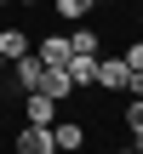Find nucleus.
Returning <instances> with one entry per match:
<instances>
[{
    "mask_svg": "<svg viewBox=\"0 0 143 154\" xmlns=\"http://www.w3.org/2000/svg\"><path fill=\"white\" fill-rule=\"evenodd\" d=\"M69 51H80V57H97V29L75 23V29H69Z\"/></svg>",
    "mask_w": 143,
    "mask_h": 154,
    "instance_id": "9",
    "label": "nucleus"
},
{
    "mask_svg": "<svg viewBox=\"0 0 143 154\" xmlns=\"http://www.w3.org/2000/svg\"><path fill=\"white\" fill-rule=\"evenodd\" d=\"M57 109H63V103H52L46 91H23V120H29V126H52Z\"/></svg>",
    "mask_w": 143,
    "mask_h": 154,
    "instance_id": "2",
    "label": "nucleus"
},
{
    "mask_svg": "<svg viewBox=\"0 0 143 154\" xmlns=\"http://www.w3.org/2000/svg\"><path fill=\"white\" fill-rule=\"evenodd\" d=\"M120 63H126V69H138V74H143V40H132V46L120 51Z\"/></svg>",
    "mask_w": 143,
    "mask_h": 154,
    "instance_id": "13",
    "label": "nucleus"
},
{
    "mask_svg": "<svg viewBox=\"0 0 143 154\" xmlns=\"http://www.w3.org/2000/svg\"><path fill=\"white\" fill-rule=\"evenodd\" d=\"M138 154H143V137H138Z\"/></svg>",
    "mask_w": 143,
    "mask_h": 154,
    "instance_id": "17",
    "label": "nucleus"
},
{
    "mask_svg": "<svg viewBox=\"0 0 143 154\" xmlns=\"http://www.w3.org/2000/svg\"><path fill=\"white\" fill-rule=\"evenodd\" d=\"M63 74H69V86H75V91H86V86L97 80V57H80V51H75V57L63 63Z\"/></svg>",
    "mask_w": 143,
    "mask_h": 154,
    "instance_id": "7",
    "label": "nucleus"
},
{
    "mask_svg": "<svg viewBox=\"0 0 143 154\" xmlns=\"http://www.w3.org/2000/svg\"><path fill=\"white\" fill-rule=\"evenodd\" d=\"M11 69H17V86H23V91H34V86H40V74H46V63L34 57V46H29L23 57H11Z\"/></svg>",
    "mask_w": 143,
    "mask_h": 154,
    "instance_id": "6",
    "label": "nucleus"
},
{
    "mask_svg": "<svg viewBox=\"0 0 143 154\" xmlns=\"http://www.w3.org/2000/svg\"><path fill=\"white\" fill-rule=\"evenodd\" d=\"M92 6H103V0H92Z\"/></svg>",
    "mask_w": 143,
    "mask_h": 154,
    "instance_id": "18",
    "label": "nucleus"
},
{
    "mask_svg": "<svg viewBox=\"0 0 143 154\" xmlns=\"http://www.w3.org/2000/svg\"><path fill=\"white\" fill-rule=\"evenodd\" d=\"M52 11H57V17H69V23H80V17L92 11V0H52Z\"/></svg>",
    "mask_w": 143,
    "mask_h": 154,
    "instance_id": "11",
    "label": "nucleus"
},
{
    "mask_svg": "<svg viewBox=\"0 0 143 154\" xmlns=\"http://www.w3.org/2000/svg\"><path fill=\"white\" fill-rule=\"evenodd\" d=\"M11 149L17 154H57V143H52V126H23Z\"/></svg>",
    "mask_w": 143,
    "mask_h": 154,
    "instance_id": "3",
    "label": "nucleus"
},
{
    "mask_svg": "<svg viewBox=\"0 0 143 154\" xmlns=\"http://www.w3.org/2000/svg\"><path fill=\"white\" fill-rule=\"evenodd\" d=\"M0 74H6V57H0Z\"/></svg>",
    "mask_w": 143,
    "mask_h": 154,
    "instance_id": "16",
    "label": "nucleus"
},
{
    "mask_svg": "<svg viewBox=\"0 0 143 154\" xmlns=\"http://www.w3.org/2000/svg\"><path fill=\"white\" fill-rule=\"evenodd\" d=\"M34 91H46V97H52V103H69V97H75V86H69V74H63V69H46V74H40V86H34Z\"/></svg>",
    "mask_w": 143,
    "mask_h": 154,
    "instance_id": "8",
    "label": "nucleus"
},
{
    "mask_svg": "<svg viewBox=\"0 0 143 154\" xmlns=\"http://www.w3.org/2000/svg\"><path fill=\"white\" fill-rule=\"evenodd\" d=\"M126 131H132V143L143 137V97H132V103H126Z\"/></svg>",
    "mask_w": 143,
    "mask_h": 154,
    "instance_id": "12",
    "label": "nucleus"
},
{
    "mask_svg": "<svg viewBox=\"0 0 143 154\" xmlns=\"http://www.w3.org/2000/svg\"><path fill=\"white\" fill-rule=\"evenodd\" d=\"M34 57H40L46 69H63V63L75 57V51H69V34H46V40L34 46Z\"/></svg>",
    "mask_w": 143,
    "mask_h": 154,
    "instance_id": "5",
    "label": "nucleus"
},
{
    "mask_svg": "<svg viewBox=\"0 0 143 154\" xmlns=\"http://www.w3.org/2000/svg\"><path fill=\"white\" fill-rule=\"evenodd\" d=\"M115 154H138V143H132V149H115Z\"/></svg>",
    "mask_w": 143,
    "mask_h": 154,
    "instance_id": "14",
    "label": "nucleus"
},
{
    "mask_svg": "<svg viewBox=\"0 0 143 154\" xmlns=\"http://www.w3.org/2000/svg\"><path fill=\"white\" fill-rule=\"evenodd\" d=\"M126 74H132V69H126L120 57H103V51H97V80H92L97 91H126Z\"/></svg>",
    "mask_w": 143,
    "mask_h": 154,
    "instance_id": "1",
    "label": "nucleus"
},
{
    "mask_svg": "<svg viewBox=\"0 0 143 154\" xmlns=\"http://www.w3.org/2000/svg\"><path fill=\"white\" fill-rule=\"evenodd\" d=\"M29 46H34V40H29L23 29H0V57H6V63H11V57H23Z\"/></svg>",
    "mask_w": 143,
    "mask_h": 154,
    "instance_id": "10",
    "label": "nucleus"
},
{
    "mask_svg": "<svg viewBox=\"0 0 143 154\" xmlns=\"http://www.w3.org/2000/svg\"><path fill=\"white\" fill-rule=\"evenodd\" d=\"M17 6H40V0H17Z\"/></svg>",
    "mask_w": 143,
    "mask_h": 154,
    "instance_id": "15",
    "label": "nucleus"
},
{
    "mask_svg": "<svg viewBox=\"0 0 143 154\" xmlns=\"http://www.w3.org/2000/svg\"><path fill=\"white\" fill-rule=\"evenodd\" d=\"M0 6H6V0H0Z\"/></svg>",
    "mask_w": 143,
    "mask_h": 154,
    "instance_id": "19",
    "label": "nucleus"
},
{
    "mask_svg": "<svg viewBox=\"0 0 143 154\" xmlns=\"http://www.w3.org/2000/svg\"><path fill=\"white\" fill-rule=\"evenodd\" d=\"M52 143H57V154L86 149V126H80V120H52Z\"/></svg>",
    "mask_w": 143,
    "mask_h": 154,
    "instance_id": "4",
    "label": "nucleus"
}]
</instances>
